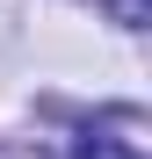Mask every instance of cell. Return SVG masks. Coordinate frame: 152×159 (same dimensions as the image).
I'll use <instances>...</instances> for the list:
<instances>
[{"mask_svg": "<svg viewBox=\"0 0 152 159\" xmlns=\"http://www.w3.org/2000/svg\"><path fill=\"white\" fill-rule=\"evenodd\" d=\"M80 159H145L131 138H109V130H87L80 138Z\"/></svg>", "mask_w": 152, "mask_h": 159, "instance_id": "6da1fadb", "label": "cell"}]
</instances>
